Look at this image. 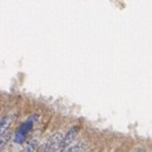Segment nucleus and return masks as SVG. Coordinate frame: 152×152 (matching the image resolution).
<instances>
[{"mask_svg": "<svg viewBox=\"0 0 152 152\" xmlns=\"http://www.w3.org/2000/svg\"><path fill=\"white\" fill-rule=\"evenodd\" d=\"M37 119H38V115H33L32 118H29L27 122H24L20 127H19V129L17 131L15 136H14V142H15L17 145H20L26 141L28 133H29V131L33 128V126H34Z\"/></svg>", "mask_w": 152, "mask_h": 152, "instance_id": "obj_1", "label": "nucleus"}, {"mask_svg": "<svg viewBox=\"0 0 152 152\" xmlns=\"http://www.w3.org/2000/svg\"><path fill=\"white\" fill-rule=\"evenodd\" d=\"M64 138V133L62 132H57L56 134H53L48 138V141L45 143V146L41 147V150L43 151H60V145L61 141Z\"/></svg>", "mask_w": 152, "mask_h": 152, "instance_id": "obj_2", "label": "nucleus"}, {"mask_svg": "<svg viewBox=\"0 0 152 152\" xmlns=\"http://www.w3.org/2000/svg\"><path fill=\"white\" fill-rule=\"evenodd\" d=\"M79 131H80L79 127H72L67 133H66V134L64 136L62 141H61L60 151H65L71 143H72V142H75L76 137H77V134H79Z\"/></svg>", "mask_w": 152, "mask_h": 152, "instance_id": "obj_3", "label": "nucleus"}, {"mask_svg": "<svg viewBox=\"0 0 152 152\" xmlns=\"http://www.w3.org/2000/svg\"><path fill=\"white\" fill-rule=\"evenodd\" d=\"M10 124H12V117L10 115L4 117L3 119L0 121V137H1L3 134H5V133L8 132Z\"/></svg>", "mask_w": 152, "mask_h": 152, "instance_id": "obj_4", "label": "nucleus"}, {"mask_svg": "<svg viewBox=\"0 0 152 152\" xmlns=\"http://www.w3.org/2000/svg\"><path fill=\"white\" fill-rule=\"evenodd\" d=\"M88 150V146L84 142H72L65 151H85Z\"/></svg>", "mask_w": 152, "mask_h": 152, "instance_id": "obj_5", "label": "nucleus"}, {"mask_svg": "<svg viewBox=\"0 0 152 152\" xmlns=\"http://www.w3.org/2000/svg\"><path fill=\"white\" fill-rule=\"evenodd\" d=\"M9 138H10V136H9V133L7 132L5 134H3L1 137H0V151H1L4 147H5L8 145V142H9Z\"/></svg>", "mask_w": 152, "mask_h": 152, "instance_id": "obj_6", "label": "nucleus"}, {"mask_svg": "<svg viewBox=\"0 0 152 152\" xmlns=\"http://www.w3.org/2000/svg\"><path fill=\"white\" fill-rule=\"evenodd\" d=\"M24 150L26 151H36V150H38V142L37 141H32L29 145L24 147Z\"/></svg>", "mask_w": 152, "mask_h": 152, "instance_id": "obj_7", "label": "nucleus"}]
</instances>
